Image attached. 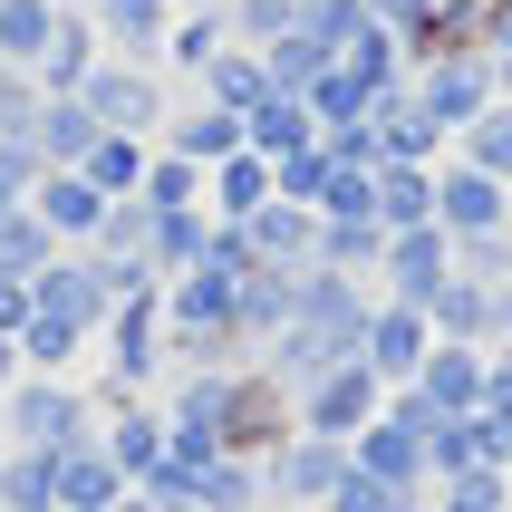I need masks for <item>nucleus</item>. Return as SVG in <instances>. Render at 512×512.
Masks as SVG:
<instances>
[{"mask_svg": "<svg viewBox=\"0 0 512 512\" xmlns=\"http://www.w3.org/2000/svg\"><path fill=\"white\" fill-rule=\"evenodd\" d=\"M213 435H223V455H242V464H261L271 445H290L300 435V406H290V387L261 358H242V368H213Z\"/></svg>", "mask_w": 512, "mask_h": 512, "instance_id": "f257e3e1", "label": "nucleus"}, {"mask_svg": "<svg viewBox=\"0 0 512 512\" xmlns=\"http://www.w3.org/2000/svg\"><path fill=\"white\" fill-rule=\"evenodd\" d=\"M0 435L29 445V455H68V445L97 435V387L87 377H20L0 397Z\"/></svg>", "mask_w": 512, "mask_h": 512, "instance_id": "f03ea898", "label": "nucleus"}, {"mask_svg": "<svg viewBox=\"0 0 512 512\" xmlns=\"http://www.w3.org/2000/svg\"><path fill=\"white\" fill-rule=\"evenodd\" d=\"M87 358H97V377H107V397H155V377H174V348H165V290L116 300Z\"/></svg>", "mask_w": 512, "mask_h": 512, "instance_id": "7ed1b4c3", "label": "nucleus"}, {"mask_svg": "<svg viewBox=\"0 0 512 512\" xmlns=\"http://www.w3.org/2000/svg\"><path fill=\"white\" fill-rule=\"evenodd\" d=\"M78 107L97 116V136H136V145H155V136H165V116H174V97H165V68L97 58V68H87V87H78Z\"/></svg>", "mask_w": 512, "mask_h": 512, "instance_id": "20e7f679", "label": "nucleus"}, {"mask_svg": "<svg viewBox=\"0 0 512 512\" xmlns=\"http://www.w3.org/2000/svg\"><path fill=\"white\" fill-rule=\"evenodd\" d=\"M290 406H300V435H329V445H358V435L387 416V387H377L358 358L348 368H319L310 387H290Z\"/></svg>", "mask_w": 512, "mask_h": 512, "instance_id": "39448f33", "label": "nucleus"}, {"mask_svg": "<svg viewBox=\"0 0 512 512\" xmlns=\"http://www.w3.org/2000/svg\"><path fill=\"white\" fill-rule=\"evenodd\" d=\"M435 339H455V348H512V281H484V271H455V281L435 290Z\"/></svg>", "mask_w": 512, "mask_h": 512, "instance_id": "423d86ee", "label": "nucleus"}, {"mask_svg": "<svg viewBox=\"0 0 512 512\" xmlns=\"http://www.w3.org/2000/svg\"><path fill=\"white\" fill-rule=\"evenodd\" d=\"M339 474H348V445H329V435H290V445H271V455H261V503L319 512Z\"/></svg>", "mask_w": 512, "mask_h": 512, "instance_id": "0eeeda50", "label": "nucleus"}, {"mask_svg": "<svg viewBox=\"0 0 512 512\" xmlns=\"http://www.w3.org/2000/svg\"><path fill=\"white\" fill-rule=\"evenodd\" d=\"M435 232L493 242V232H512V194L493 184V174H474L464 155H445V165H435Z\"/></svg>", "mask_w": 512, "mask_h": 512, "instance_id": "6e6552de", "label": "nucleus"}, {"mask_svg": "<svg viewBox=\"0 0 512 512\" xmlns=\"http://www.w3.org/2000/svg\"><path fill=\"white\" fill-rule=\"evenodd\" d=\"M455 281V232H387V261H377V300H406V310H435V290Z\"/></svg>", "mask_w": 512, "mask_h": 512, "instance_id": "1a4fd4ad", "label": "nucleus"}, {"mask_svg": "<svg viewBox=\"0 0 512 512\" xmlns=\"http://www.w3.org/2000/svg\"><path fill=\"white\" fill-rule=\"evenodd\" d=\"M406 87H416V107L445 126V145H455L464 126L493 107V58H426V68H416Z\"/></svg>", "mask_w": 512, "mask_h": 512, "instance_id": "9d476101", "label": "nucleus"}, {"mask_svg": "<svg viewBox=\"0 0 512 512\" xmlns=\"http://www.w3.org/2000/svg\"><path fill=\"white\" fill-rule=\"evenodd\" d=\"M368 136H377V165H445V155H455L445 126L416 107V87H377L368 97Z\"/></svg>", "mask_w": 512, "mask_h": 512, "instance_id": "9b49d317", "label": "nucleus"}, {"mask_svg": "<svg viewBox=\"0 0 512 512\" xmlns=\"http://www.w3.org/2000/svg\"><path fill=\"white\" fill-rule=\"evenodd\" d=\"M97 445L126 464V484H145V474L165 464V406L155 397H107V387H97Z\"/></svg>", "mask_w": 512, "mask_h": 512, "instance_id": "f8f14e48", "label": "nucleus"}, {"mask_svg": "<svg viewBox=\"0 0 512 512\" xmlns=\"http://www.w3.org/2000/svg\"><path fill=\"white\" fill-rule=\"evenodd\" d=\"M426 348H435V319H426V310H406V300H377L368 348H358V368H368L377 387H406V377L426 368Z\"/></svg>", "mask_w": 512, "mask_h": 512, "instance_id": "ddd939ff", "label": "nucleus"}, {"mask_svg": "<svg viewBox=\"0 0 512 512\" xmlns=\"http://www.w3.org/2000/svg\"><path fill=\"white\" fill-rule=\"evenodd\" d=\"M184 0H87V20H97V49L107 58H136V68H165V29Z\"/></svg>", "mask_w": 512, "mask_h": 512, "instance_id": "4468645a", "label": "nucleus"}, {"mask_svg": "<svg viewBox=\"0 0 512 512\" xmlns=\"http://www.w3.org/2000/svg\"><path fill=\"white\" fill-rule=\"evenodd\" d=\"M29 310H49V319H68V329H87V339H97L116 300H107V281H97V261H87V252H58L49 271L29 281Z\"/></svg>", "mask_w": 512, "mask_h": 512, "instance_id": "2eb2a0df", "label": "nucleus"}, {"mask_svg": "<svg viewBox=\"0 0 512 512\" xmlns=\"http://www.w3.org/2000/svg\"><path fill=\"white\" fill-rule=\"evenodd\" d=\"M29 213L58 232V252H87L97 223H107V194H97L78 165H49V174H39V194H29Z\"/></svg>", "mask_w": 512, "mask_h": 512, "instance_id": "dca6fc26", "label": "nucleus"}, {"mask_svg": "<svg viewBox=\"0 0 512 512\" xmlns=\"http://www.w3.org/2000/svg\"><path fill=\"white\" fill-rule=\"evenodd\" d=\"M406 387H416V397H426L435 416H474V406H484V348L435 339V348H426V368L406 377Z\"/></svg>", "mask_w": 512, "mask_h": 512, "instance_id": "f3484780", "label": "nucleus"}, {"mask_svg": "<svg viewBox=\"0 0 512 512\" xmlns=\"http://www.w3.org/2000/svg\"><path fill=\"white\" fill-rule=\"evenodd\" d=\"M242 242H252V261L310 271V261H319V213H310V203H281V194H271V203L252 213V223H242Z\"/></svg>", "mask_w": 512, "mask_h": 512, "instance_id": "a211bd4d", "label": "nucleus"}, {"mask_svg": "<svg viewBox=\"0 0 512 512\" xmlns=\"http://www.w3.org/2000/svg\"><path fill=\"white\" fill-rule=\"evenodd\" d=\"M126 493H136V484H126V464H116L107 445H97V435L58 455V512H116Z\"/></svg>", "mask_w": 512, "mask_h": 512, "instance_id": "6ab92c4d", "label": "nucleus"}, {"mask_svg": "<svg viewBox=\"0 0 512 512\" xmlns=\"http://www.w3.org/2000/svg\"><path fill=\"white\" fill-rule=\"evenodd\" d=\"M97 58H107V49H97V20H87V10H58V29H49V58H39L29 78H39V97H78Z\"/></svg>", "mask_w": 512, "mask_h": 512, "instance_id": "aec40b11", "label": "nucleus"}, {"mask_svg": "<svg viewBox=\"0 0 512 512\" xmlns=\"http://www.w3.org/2000/svg\"><path fill=\"white\" fill-rule=\"evenodd\" d=\"M290 310H300V271H281V261H252V271H242V348L281 339Z\"/></svg>", "mask_w": 512, "mask_h": 512, "instance_id": "412c9836", "label": "nucleus"}, {"mask_svg": "<svg viewBox=\"0 0 512 512\" xmlns=\"http://www.w3.org/2000/svg\"><path fill=\"white\" fill-rule=\"evenodd\" d=\"M271 194H281V184H271V165L242 145V155H223V165H213V184H203V213H213V223H252Z\"/></svg>", "mask_w": 512, "mask_h": 512, "instance_id": "4be33fe9", "label": "nucleus"}, {"mask_svg": "<svg viewBox=\"0 0 512 512\" xmlns=\"http://www.w3.org/2000/svg\"><path fill=\"white\" fill-rule=\"evenodd\" d=\"M155 213V203H145ZM145 261H155V281H174V271H203L213 261V213H155V232H145Z\"/></svg>", "mask_w": 512, "mask_h": 512, "instance_id": "5701e85b", "label": "nucleus"}, {"mask_svg": "<svg viewBox=\"0 0 512 512\" xmlns=\"http://www.w3.org/2000/svg\"><path fill=\"white\" fill-rule=\"evenodd\" d=\"M165 145L184 155V165L213 174L223 155H242V116H223V107H203V97H194V107H174V116H165Z\"/></svg>", "mask_w": 512, "mask_h": 512, "instance_id": "b1692460", "label": "nucleus"}, {"mask_svg": "<svg viewBox=\"0 0 512 512\" xmlns=\"http://www.w3.org/2000/svg\"><path fill=\"white\" fill-rule=\"evenodd\" d=\"M242 145H252L261 165H290L300 145H319V116L300 107V97H261V107L242 116Z\"/></svg>", "mask_w": 512, "mask_h": 512, "instance_id": "393cba45", "label": "nucleus"}, {"mask_svg": "<svg viewBox=\"0 0 512 512\" xmlns=\"http://www.w3.org/2000/svg\"><path fill=\"white\" fill-rule=\"evenodd\" d=\"M194 97H203V107H223V116H252L261 97H281V87H271L261 49H223V58H213V68L194 78Z\"/></svg>", "mask_w": 512, "mask_h": 512, "instance_id": "a878e982", "label": "nucleus"}, {"mask_svg": "<svg viewBox=\"0 0 512 512\" xmlns=\"http://www.w3.org/2000/svg\"><path fill=\"white\" fill-rule=\"evenodd\" d=\"M223 49H232V29H223V0H194V10H174V29H165V68L203 78V68H213Z\"/></svg>", "mask_w": 512, "mask_h": 512, "instance_id": "bb28decb", "label": "nucleus"}, {"mask_svg": "<svg viewBox=\"0 0 512 512\" xmlns=\"http://www.w3.org/2000/svg\"><path fill=\"white\" fill-rule=\"evenodd\" d=\"M377 223L426 232L435 223V165H377Z\"/></svg>", "mask_w": 512, "mask_h": 512, "instance_id": "cd10ccee", "label": "nucleus"}, {"mask_svg": "<svg viewBox=\"0 0 512 512\" xmlns=\"http://www.w3.org/2000/svg\"><path fill=\"white\" fill-rule=\"evenodd\" d=\"M29 145H39V165H87L97 116H87L78 97H39V126H29Z\"/></svg>", "mask_w": 512, "mask_h": 512, "instance_id": "c85d7f7f", "label": "nucleus"}, {"mask_svg": "<svg viewBox=\"0 0 512 512\" xmlns=\"http://www.w3.org/2000/svg\"><path fill=\"white\" fill-rule=\"evenodd\" d=\"M0 512H58V455L0 445Z\"/></svg>", "mask_w": 512, "mask_h": 512, "instance_id": "c756f323", "label": "nucleus"}, {"mask_svg": "<svg viewBox=\"0 0 512 512\" xmlns=\"http://www.w3.org/2000/svg\"><path fill=\"white\" fill-rule=\"evenodd\" d=\"M310 213H319V223H377V165H339V155H329Z\"/></svg>", "mask_w": 512, "mask_h": 512, "instance_id": "7c9ffc66", "label": "nucleus"}, {"mask_svg": "<svg viewBox=\"0 0 512 512\" xmlns=\"http://www.w3.org/2000/svg\"><path fill=\"white\" fill-rule=\"evenodd\" d=\"M145 155H155V145H136V136H97L78 174H87L107 203H136V194H145Z\"/></svg>", "mask_w": 512, "mask_h": 512, "instance_id": "2f4dec72", "label": "nucleus"}, {"mask_svg": "<svg viewBox=\"0 0 512 512\" xmlns=\"http://www.w3.org/2000/svg\"><path fill=\"white\" fill-rule=\"evenodd\" d=\"M58 29V0H0V68H39Z\"/></svg>", "mask_w": 512, "mask_h": 512, "instance_id": "473e14b6", "label": "nucleus"}, {"mask_svg": "<svg viewBox=\"0 0 512 512\" xmlns=\"http://www.w3.org/2000/svg\"><path fill=\"white\" fill-rule=\"evenodd\" d=\"M49 261H58V232L39 223L29 203H20V213H0V281H39Z\"/></svg>", "mask_w": 512, "mask_h": 512, "instance_id": "72a5a7b5", "label": "nucleus"}, {"mask_svg": "<svg viewBox=\"0 0 512 512\" xmlns=\"http://www.w3.org/2000/svg\"><path fill=\"white\" fill-rule=\"evenodd\" d=\"M377 261H387V223H319V271L377 281Z\"/></svg>", "mask_w": 512, "mask_h": 512, "instance_id": "f704fd0d", "label": "nucleus"}, {"mask_svg": "<svg viewBox=\"0 0 512 512\" xmlns=\"http://www.w3.org/2000/svg\"><path fill=\"white\" fill-rule=\"evenodd\" d=\"M203 184H213L203 165H184L174 145H155V155H145V194H136V203H155V213H194Z\"/></svg>", "mask_w": 512, "mask_h": 512, "instance_id": "c9c22d12", "label": "nucleus"}, {"mask_svg": "<svg viewBox=\"0 0 512 512\" xmlns=\"http://www.w3.org/2000/svg\"><path fill=\"white\" fill-rule=\"evenodd\" d=\"M455 155H464L474 174H493V184H512V107H503V97H493V107L455 136Z\"/></svg>", "mask_w": 512, "mask_h": 512, "instance_id": "e433bc0d", "label": "nucleus"}, {"mask_svg": "<svg viewBox=\"0 0 512 512\" xmlns=\"http://www.w3.org/2000/svg\"><path fill=\"white\" fill-rule=\"evenodd\" d=\"M223 29H232V49H281L300 29V0H223Z\"/></svg>", "mask_w": 512, "mask_h": 512, "instance_id": "4c0bfd02", "label": "nucleus"}, {"mask_svg": "<svg viewBox=\"0 0 512 512\" xmlns=\"http://www.w3.org/2000/svg\"><path fill=\"white\" fill-rule=\"evenodd\" d=\"M339 68H348L358 87H406V49H397V29H377V20H368V29L339 49Z\"/></svg>", "mask_w": 512, "mask_h": 512, "instance_id": "58836bf2", "label": "nucleus"}, {"mask_svg": "<svg viewBox=\"0 0 512 512\" xmlns=\"http://www.w3.org/2000/svg\"><path fill=\"white\" fill-rule=\"evenodd\" d=\"M368 97H377V87H358L339 58H329V78H319L300 107H310V116H319V136H329V126H368Z\"/></svg>", "mask_w": 512, "mask_h": 512, "instance_id": "ea45409f", "label": "nucleus"}, {"mask_svg": "<svg viewBox=\"0 0 512 512\" xmlns=\"http://www.w3.org/2000/svg\"><path fill=\"white\" fill-rule=\"evenodd\" d=\"M426 503L435 512H512V484L484 464V474H445V484H426Z\"/></svg>", "mask_w": 512, "mask_h": 512, "instance_id": "a19ab883", "label": "nucleus"}, {"mask_svg": "<svg viewBox=\"0 0 512 512\" xmlns=\"http://www.w3.org/2000/svg\"><path fill=\"white\" fill-rule=\"evenodd\" d=\"M300 29H310V39H319L329 58H339L348 39L368 29V0H300Z\"/></svg>", "mask_w": 512, "mask_h": 512, "instance_id": "79ce46f5", "label": "nucleus"}, {"mask_svg": "<svg viewBox=\"0 0 512 512\" xmlns=\"http://www.w3.org/2000/svg\"><path fill=\"white\" fill-rule=\"evenodd\" d=\"M29 126H39V78L0 68V136H29Z\"/></svg>", "mask_w": 512, "mask_h": 512, "instance_id": "37998d69", "label": "nucleus"}, {"mask_svg": "<svg viewBox=\"0 0 512 512\" xmlns=\"http://www.w3.org/2000/svg\"><path fill=\"white\" fill-rule=\"evenodd\" d=\"M145 232H155V213H145V203H107V223H97V242H87V252H145Z\"/></svg>", "mask_w": 512, "mask_h": 512, "instance_id": "c03bdc74", "label": "nucleus"}, {"mask_svg": "<svg viewBox=\"0 0 512 512\" xmlns=\"http://www.w3.org/2000/svg\"><path fill=\"white\" fill-rule=\"evenodd\" d=\"M387 503H397V493L377 484V474H358V464H348L339 484H329V503H319V512H387Z\"/></svg>", "mask_w": 512, "mask_h": 512, "instance_id": "a18cd8bd", "label": "nucleus"}, {"mask_svg": "<svg viewBox=\"0 0 512 512\" xmlns=\"http://www.w3.org/2000/svg\"><path fill=\"white\" fill-rule=\"evenodd\" d=\"M368 20H377V29H397V49H406V39L435 20V0H368Z\"/></svg>", "mask_w": 512, "mask_h": 512, "instance_id": "49530a36", "label": "nucleus"}, {"mask_svg": "<svg viewBox=\"0 0 512 512\" xmlns=\"http://www.w3.org/2000/svg\"><path fill=\"white\" fill-rule=\"evenodd\" d=\"M484 58H512V0H484Z\"/></svg>", "mask_w": 512, "mask_h": 512, "instance_id": "de8ad7c7", "label": "nucleus"}, {"mask_svg": "<svg viewBox=\"0 0 512 512\" xmlns=\"http://www.w3.org/2000/svg\"><path fill=\"white\" fill-rule=\"evenodd\" d=\"M20 377H29V368H20V339H0V397H10Z\"/></svg>", "mask_w": 512, "mask_h": 512, "instance_id": "09e8293b", "label": "nucleus"}, {"mask_svg": "<svg viewBox=\"0 0 512 512\" xmlns=\"http://www.w3.org/2000/svg\"><path fill=\"white\" fill-rule=\"evenodd\" d=\"M493 97H503V107H512V58H493Z\"/></svg>", "mask_w": 512, "mask_h": 512, "instance_id": "8fccbe9b", "label": "nucleus"}, {"mask_svg": "<svg viewBox=\"0 0 512 512\" xmlns=\"http://www.w3.org/2000/svg\"><path fill=\"white\" fill-rule=\"evenodd\" d=\"M116 512H165V503H155V493H126V503H116Z\"/></svg>", "mask_w": 512, "mask_h": 512, "instance_id": "3c124183", "label": "nucleus"}, {"mask_svg": "<svg viewBox=\"0 0 512 512\" xmlns=\"http://www.w3.org/2000/svg\"><path fill=\"white\" fill-rule=\"evenodd\" d=\"M387 512H435V503H426V493H397V503H387Z\"/></svg>", "mask_w": 512, "mask_h": 512, "instance_id": "603ef678", "label": "nucleus"}, {"mask_svg": "<svg viewBox=\"0 0 512 512\" xmlns=\"http://www.w3.org/2000/svg\"><path fill=\"white\" fill-rule=\"evenodd\" d=\"M503 281H512V242H503Z\"/></svg>", "mask_w": 512, "mask_h": 512, "instance_id": "864d4df0", "label": "nucleus"}, {"mask_svg": "<svg viewBox=\"0 0 512 512\" xmlns=\"http://www.w3.org/2000/svg\"><path fill=\"white\" fill-rule=\"evenodd\" d=\"M58 10H87V0H58Z\"/></svg>", "mask_w": 512, "mask_h": 512, "instance_id": "5fc2aeb1", "label": "nucleus"}, {"mask_svg": "<svg viewBox=\"0 0 512 512\" xmlns=\"http://www.w3.org/2000/svg\"><path fill=\"white\" fill-rule=\"evenodd\" d=\"M503 484H512V464H503Z\"/></svg>", "mask_w": 512, "mask_h": 512, "instance_id": "6e6d98bb", "label": "nucleus"}, {"mask_svg": "<svg viewBox=\"0 0 512 512\" xmlns=\"http://www.w3.org/2000/svg\"><path fill=\"white\" fill-rule=\"evenodd\" d=\"M261 512H281V503H261Z\"/></svg>", "mask_w": 512, "mask_h": 512, "instance_id": "4d7b16f0", "label": "nucleus"}, {"mask_svg": "<svg viewBox=\"0 0 512 512\" xmlns=\"http://www.w3.org/2000/svg\"><path fill=\"white\" fill-rule=\"evenodd\" d=\"M184 10H194V0H184Z\"/></svg>", "mask_w": 512, "mask_h": 512, "instance_id": "13d9d810", "label": "nucleus"}, {"mask_svg": "<svg viewBox=\"0 0 512 512\" xmlns=\"http://www.w3.org/2000/svg\"><path fill=\"white\" fill-rule=\"evenodd\" d=\"M503 194H512V184H503Z\"/></svg>", "mask_w": 512, "mask_h": 512, "instance_id": "bf43d9fd", "label": "nucleus"}]
</instances>
